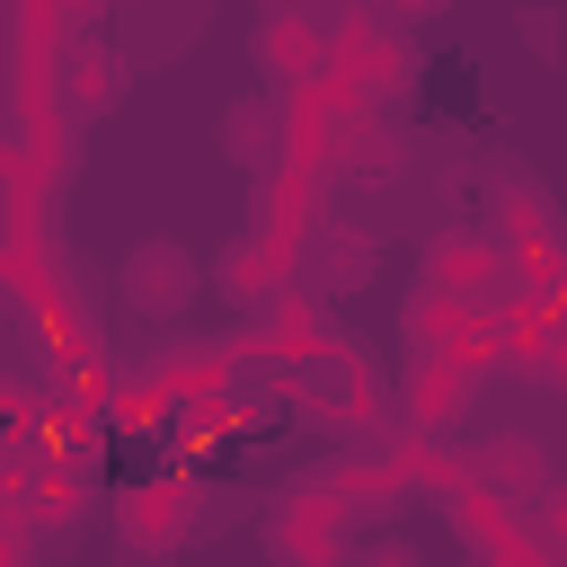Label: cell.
<instances>
[{
    "label": "cell",
    "instance_id": "obj_16",
    "mask_svg": "<svg viewBox=\"0 0 567 567\" xmlns=\"http://www.w3.org/2000/svg\"><path fill=\"white\" fill-rule=\"evenodd\" d=\"M97 434H106V416H97V408H80V399L44 390V399H35V416H27V461H89V452H97Z\"/></svg>",
    "mask_w": 567,
    "mask_h": 567
},
{
    "label": "cell",
    "instance_id": "obj_4",
    "mask_svg": "<svg viewBox=\"0 0 567 567\" xmlns=\"http://www.w3.org/2000/svg\"><path fill=\"white\" fill-rule=\"evenodd\" d=\"M408 346H434V354H461L470 372H487V363H496V301L416 284V292H408Z\"/></svg>",
    "mask_w": 567,
    "mask_h": 567
},
{
    "label": "cell",
    "instance_id": "obj_3",
    "mask_svg": "<svg viewBox=\"0 0 567 567\" xmlns=\"http://www.w3.org/2000/svg\"><path fill=\"white\" fill-rule=\"evenodd\" d=\"M319 71H337L354 97H372V106H381V97H399V89H408V71H416V62H408V44H399L372 9H346V18L319 35Z\"/></svg>",
    "mask_w": 567,
    "mask_h": 567
},
{
    "label": "cell",
    "instance_id": "obj_7",
    "mask_svg": "<svg viewBox=\"0 0 567 567\" xmlns=\"http://www.w3.org/2000/svg\"><path fill=\"white\" fill-rule=\"evenodd\" d=\"M443 505H452V523H461V540H470L478 558H505V567H549L514 496H496V487H452Z\"/></svg>",
    "mask_w": 567,
    "mask_h": 567
},
{
    "label": "cell",
    "instance_id": "obj_27",
    "mask_svg": "<svg viewBox=\"0 0 567 567\" xmlns=\"http://www.w3.org/2000/svg\"><path fill=\"white\" fill-rule=\"evenodd\" d=\"M266 9H301V0H266Z\"/></svg>",
    "mask_w": 567,
    "mask_h": 567
},
{
    "label": "cell",
    "instance_id": "obj_18",
    "mask_svg": "<svg viewBox=\"0 0 567 567\" xmlns=\"http://www.w3.org/2000/svg\"><path fill=\"white\" fill-rule=\"evenodd\" d=\"M266 540H275L284 558H337V549L354 540V523H346L319 487H301V496H284V514L266 523Z\"/></svg>",
    "mask_w": 567,
    "mask_h": 567
},
{
    "label": "cell",
    "instance_id": "obj_5",
    "mask_svg": "<svg viewBox=\"0 0 567 567\" xmlns=\"http://www.w3.org/2000/svg\"><path fill=\"white\" fill-rule=\"evenodd\" d=\"M496 354H514L532 381H567V292H505Z\"/></svg>",
    "mask_w": 567,
    "mask_h": 567
},
{
    "label": "cell",
    "instance_id": "obj_15",
    "mask_svg": "<svg viewBox=\"0 0 567 567\" xmlns=\"http://www.w3.org/2000/svg\"><path fill=\"white\" fill-rule=\"evenodd\" d=\"M151 381H159L168 416H186V408H204V399H221V390L239 381V354H230V346H177V354L151 363Z\"/></svg>",
    "mask_w": 567,
    "mask_h": 567
},
{
    "label": "cell",
    "instance_id": "obj_8",
    "mask_svg": "<svg viewBox=\"0 0 567 567\" xmlns=\"http://www.w3.org/2000/svg\"><path fill=\"white\" fill-rule=\"evenodd\" d=\"M470 390H478V372H470L461 354L408 346V381H399V408H408V425H416V434H443V425L470 408Z\"/></svg>",
    "mask_w": 567,
    "mask_h": 567
},
{
    "label": "cell",
    "instance_id": "obj_17",
    "mask_svg": "<svg viewBox=\"0 0 567 567\" xmlns=\"http://www.w3.org/2000/svg\"><path fill=\"white\" fill-rule=\"evenodd\" d=\"M80 514H89L80 461H27V487H18V523L44 540V532H71Z\"/></svg>",
    "mask_w": 567,
    "mask_h": 567
},
{
    "label": "cell",
    "instance_id": "obj_6",
    "mask_svg": "<svg viewBox=\"0 0 567 567\" xmlns=\"http://www.w3.org/2000/svg\"><path fill=\"white\" fill-rule=\"evenodd\" d=\"M195 292H204L195 248H177V239H142V248L124 257V310H133V319H177Z\"/></svg>",
    "mask_w": 567,
    "mask_h": 567
},
{
    "label": "cell",
    "instance_id": "obj_10",
    "mask_svg": "<svg viewBox=\"0 0 567 567\" xmlns=\"http://www.w3.org/2000/svg\"><path fill=\"white\" fill-rule=\"evenodd\" d=\"M195 478H151V487H133L124 496V514H115V532H124V549H177L186 532H195Z\"/></svg>",
    "mask_w": 567,
    "mask_h": 567
},
{
    "label": "cell",
    "instance_id": "obj_19",
    "mask_svg": "<svg viewBox=\"0 0 567 567\" xmlns=\"http://www.w3.org/2000/svg\"><path fill=\"white\" fill-rule=\"evenodd\" d=\"M257 71H266V89H292V80H310L319 71V27L301 18V9H266L257 18Z\"/></svg>",
    "mask_w": 567,
    "mask_h": 567
},
{
    "label": "cell",
    "instance_id": "obj_25",
    "mask_svg": "<svg viewBox=\"0 0 567 567\" xmlns=\"http://www.w3.org/2000/svg\"><path fill=\"white\" fill-rule=\"evenodd\" d=\"M35 399H44V390H27V381H9V372H0V443H18V452H27V416H35Z\"/></svg>",
    "mask_w": 567,
    "mask_h": 567
},
{
    "label": "cell",
    "instance_id": "obj_13",
    "mask_svg": "<svg viewBox=\"0 0 567 567\" xmlns=\"http://www.w3.org/2000/svg\"><path fill=\"white\" fill-rule=\"evenodd\" d=\"M53 89H62V106H71V115H106V106H115V89H124V62L80 27V35L53 53Z\"/></svg>",
    "mask_w": 567,
    "mask_h": 567
},
{
    "label": "cell",
    "instance_id": "obj_28",
    "mask_svg": "<svg viewBox=\"0 0 567 567\" xmlns=\"http://www.w3.org/2000/svg\"><path fill=\"white\" fill-rule=\"evenodd\" d=\"M399 9H434V0H399Z\"/></svg>",
    "mask_w": 567,
    "mask_h": 567
},
{
    "label": "cell",
    "instance_id": "obj_22",
    "mask_svg": "<svg viewBox=\"0 0 567 567\" xmlns=\"http://www.w3.org/2000/svg\"><path fill=\"white\" fill-rule=\"evenodd\" d=\"M221 133H230V159H239V168H266V159H284V106H275V97H248V106H230V115H221Z\"/></svg>",
    "mask_w": 567,
    "mask_h": 567
},
{
    "label": "cell",
    "instance_id": "obj_23",
    "mask_svg": "<svg viewBox=\"0 0 567 567\" xmlns=\"http://www.w3.org/2000/svg\"><path fill=\"white\" fill-rule=\"evenodd\" d=\"M97 416H106V425H124V434H159V425H177V416H168V399H159V381H151V372H142V381H115V390H106V408H97Z\"/></svg>",
    "mask_w": 567,
    "mask_h": 567
},
{
    "label": "cell",
    "instance_id": "obj_12",
    "mask_svg": "<svg viewBox=\"0 0 567 567\" xmlns=\"http://www.w3.org/2000/svg\"><path fill=\"white\" fill-rule=\"evenodd\" d=\"M292 275H301V248H284V239H266V230H239V239L221 248V292H230V301H248V310H257V301H275Z\"/></svg>",
    "mask_w": 567,
    "mask_h": 567
},
{
    "label": "cell",
    "instance_id": "obj_1",
    "mask_svg": "<svg viewBox=\"0 0 567 567\" xmlns=\"http://www.w3.org/2000/svg\"><path fill=\"white\" fill-rule=\"evenodd\" d=\"M275 106H284V159H301V168H354V159H390L381 151V124H372V97H354L337 71H310V80H292V89H275Z\"/></svg>",
    "mask_w": 567,
    "mask_h": 567
},
{
    "label": "cell",
    "instance_id": "obj_11",
    "mask_svg": "<svg viewBox=\"0 0 567 567\" xmlns=\"http://www.w3.org/2000/svg\"><path fill=\"white\" fill-rule=\"evenodd\" d=\"M319 337H328V319H319V292H292V284H284L275 301H257V328H248L230 354H266V363L284 372V363H292L301 346H319Z\"/></svg>",
    "mask_w": 567,
    "mask_h": 567
},
{
    "label": "cell",
    "instance_id": "obj_26",
    "mask_svg": "<svg viewBox=\"0 0 567 567\" xmlns=\"http://www.w3.org/2000/svg\"><path fill=\"white\" fill-rule=\"evenodd\" d=\"M27 549H35V532H27V523H18V514H9V505H0V567H18V558H27Z\"/></svg>",
    "mask_w": 567,
    "mask_h": 567
},
{
    "label": "cell",
    "instance_id": "obj_9",
    "mask_svg": "<svg viewBox=\"0 0 567 567\" xmlns=\"http://www.w3.org/2000/svg\"><path fill=\"white\" fill-rule=\"evenodd\" d=\"M310 221H319V168L266 159V168H257V221H248V230H266V239H284V248H310Z\"/></svg>",
    "mask_w": 567,
    "mask_h": 567
},
{
    "label": "cell",
    "instance_id": "obj_20",
    "mask_svg": "<svg viewBox=\"0 0 567 567\" xmlns=\"http://www.w3.org/2000/svg\"><path fill=\"white\" fill-rule=\"evenodd\" d=\"M346 523H372V514H390L399 505V478H390V461H346V470H319L310 478Z\"/></svg>",
    "mask_w": 567,
    "mask_h": 567
},
{
    "label": "cell",
    "instance_id": "obj_14",
    "mask_svg": "<svg viewBox=\"0 0 567 567\" xmlns=\"http://www.w3.org/2000/svg\"><path fill=\"white\" fill-rule=\"evenodd\" d=\"M416 284H443V292L505 301V248H496V239H470V230H452V239H434V248H425V275H416Z\"/></svg>",
    "mask_w": 567,
    "mask_h": 567
},
{
    "label": "cell",
    "instance_id": "obj_21",
    "mask_svg": "<svg viewBox=\"0 0 567 567\" xmlns=\"http://www.w3.org/2000/svg\"><path fill=\"white\" fill-rule=\"evenodd\" d=\"M310 239H319V266L301 257V275H292V284H319V292H346V284H363V275H372V239H363V230H337V221H310Z\"/></svg>",
    "mask_w": 567,
    "mask_h": 567
},
{
    "label": "cell",
    "instance_id": "obj_2",
    "mask_svg": "<svg viewBox=\"0 0 567 567\" xmlns=\"http://www.w3.org/2000/svg\"><path fill=\"white\" fill-rule=\"evenodd\" d=\"M284 408H301L319 425H372L381 390H372V372H363V354L346 337H319V346H301L284 363Z\"/></svg>",
    "mask_w": 567,
    "mask_h": 567
},
{
    "label": "cell",
    "instance_id": "obj_24",
    "mask_svg": "<svg viewBox=\"0 0 567 567\" xmlns=\"http://www.w3.org/2000/svg\"><path fill=\"white\" fill-rule=\"evenodd\" d=\"M53 390H62V399H80V408H106L115 372H106V354H71V363H53Z\"/></svg>",
    "mask_w": 567,
    "mask_h": 567
}]
</instances>
